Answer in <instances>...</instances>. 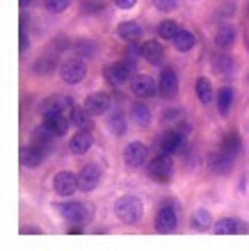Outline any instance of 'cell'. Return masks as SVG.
I'll return each mask as SVG.
<instances>
[{
  "instance_id": "cell-1",
  "label": "cell",
  "mask_w": 249,
  "mask_h": 251,
  "mask_svg": "<svg viewBox=\"0 0 249 251\" xmlns=\"http://www.w3.org/2000/svg\"><path fill=\"white\" fill-rule=\"evenodd\" d=\"M142 212H144L142 201H139L138 197H133V194L119 197L117 201H114V215H117L121 222H126V224L139 222V219H142Z\"/></svg>"
},
{
  "instance_id": "cell-2",
  "label": "cell",
  "mask_w": 249,
  "mask_h": 251,
  "mask_svg": "<svg viewBox=\"0 0 249 251\" xmlns=\"http://www.w3.org/2000/svg\"><path fill=\"white\" fill-rule=\"evenodd\" d=\"M188 139L181 130H167L156 139V151L163 155H174V153H183Z\"/></svg>"
},
{
  "instance_id": "cell-3",
  "label": "cell",
  "mask_w": 249,
  "mask_h": 251,
  "mask_svg": "<svg viewBox=\"0 0 249 251\" xmlns=\"http://www.w3.org/2000/svg\"><path fill=\"white\" fill-rule=\"evenodd\" d=\"M133 73H135V62L124 60V62H117V64L105 66L103 75L110 85H124V82H128L133 78Z\"/></svg>"
},
{
  "instance_id": "cell-4",
  "label": "cell",
  "mask_w": 249,
  "mask_h": 251,
  "mask_svg": "<svg viewBox=\"0 0 249 251\" xmlns=\"http://www.w3.org/2000/svg\"><path fill=\"white\" fill-rule=\"evenodd\" d=\"M171 169H174V165H171V158H169V155L158 153L156 158L149 162V167H146V174H149L153 180H158V183H169Z\"/></svg>"
},
{
  "instance_id": "cell-5",
  "label": "cell",
  "mask_w": 249,
  "mask_h": 251,
  "mask_svg": "<svg viewBox=\"0 0 249 251\" xmlns=\"http://www.w3.org/2000/svg\"><path fill=\"white\" fill-rule=\"evenodd\" d=\"M59 75H62V80H64L66 85H78V82L85 80L87 66L80 57H76V60H66L64 64H62V69H59Z\"/></svg>"
},
{
  "instance_id": "cell-6",
  "label": "cell",
  "mask_w": 249,
  "mask_h": 251,
  "mask_svg": "<svg viewBox=\"0 0 249 251\" xmlns=\"http://www.w3.org/2000/svg\"><path fill=\"white\" fill-rule=\"evenodd\" d=\"M146 160H149V149L142 142H131V144L124 149V162L128 169H138V167H144Z\"/></svg>"
},
{
  "instance_id": "cell-7",
  "label": "cell",
  "mask_w": 249,
  "mask_h": 251,
  "mask_svg": "<svg viewBox=\"0 0 249 251\" xmlns=\"http://www.w3.org/2000/svg\"><path fill=\"white\" fill-rule=\"evenodd\" d=\"M176 224H178V215H176V210H174V205L165 203L156 215V231L167 235V233L176 231Z\"/></svg>"
},
{
  "instance_id": "cell-8",
  "label": "cell",
  "mask_w": 249,
  "mask_h": 251,
  "mask_svg": "<svg viewBox=\"0 0 249 251\" xmlns=\"http://www.w3.org/2000/svg\"><path fill=\"white\" fill-rule=\"evenodd\" d=\"M55 208L71 224H85L87 222V208L83 203H78V201H64V203H57Z\"/></svg>"
},
{
  "instance_id": "cell-9",
  "label": "cell",
  "mask_w": 249,
  "mask_h": 251,
  "mask_svg": "<svg viewBox=\"0 0 249 251\" xmlns=\"http://www.w3.org/2000/svg\"><path fill=\"white\" fill-rule=\"evenodd\" d=\"M53 190L57 192L59 197H71L76 194V190H80L78 176H73L71 172H59L53 176Z\"/></svg>"
},
{
  "instance_id": "cell-10",
  "label": "cell",
  "mask_w": 249,
  "mask_h": 251,
  "mask_svg": "<svg viewBox=\"0 0 249 251\" xmlns=\"http://www.w3.org/2000/svg\"><path fill=\"white\" fill-rule=\"evenodd\" d=\"M206 165H208V169L213 174H217V176H224V174H229L231 169H233V155H229V153H224L222 149H220V151L208 153Z\"/></svg>"
},
{
  "instance_id": "cell-11",
  "label": "cell",
  "mask_w": 249,
  "mask_h": 251,
  "mask_svg": "<svg viewBox=\"0 0 249 251\" xmlns=\"http://www.w3.org/2000/svg\"><path fill=\"white\" fill-rule=\"evenodd\" d=\"M41 119H44V128H46L51 135H55V137H64L66 130H69V126H71V119L66 117V114H41Z\"/></svg>"
},
{
  "instance_id": "cell-12",
  "label": "cell",
  "mask_w": 249,
  "mask_h": 251,
  "mask_svg": "<svg viewBox=\"0 0 249 251\" xmlns=\"http://www.w3.org/2000/svg\"><path fill=\"white\" fill-rule=\"evenodd\" d=\"M176 92H178L176 71L169 69V66H165L163 73H160V78H158V94H160L163 99H171V96H176Z\"/></svg>"
},
{
  "instance_id": "cell-13",
  "label": "cell",
  "mask_w": 249,
  "mask_h": 251,
  "mask_svg": "<svg viewBox=\"0 0 249 251\" xmlns=\"http://www.w3.org/2000/svg\"><path fill=\"white\" fill-rule=\"evenodd\" d=\"M76 107V103H73L69 96H51V99H46L44 103H41V114H71V110Z\"/></svg>"
},
{
  "instance_id": "cell-14",
  "label": "cell",
  "mask_w": 249,
  "mask_h": 251,
  "mask_svg": "<svg viewBox=\"0 0 249 251\" xmlns=\"http://www.w3.org/2000/svg\"><path fill=\"white\" fill-rule=\"evenodd\" d=\"M101 183V169L96 165H85L78 174V185L83 192L96 190V185Z\"/></svg>"
},
{
  "instance_id": "cell-15",
  "label": "cell",
  "mask_w": 249,
  "mask_h": 251,
  "mask_svg": "<svg viewBox=\"0 0 249 251\" xmlns=\"http://www.w3.org/2000/svg\"><path fill=\"white\" fill-rule=\"evenodd\" d=\"M131 87H133V94H135V96H142V99L156 96V92H158L156 80L151 78V75H146V73H139V75H135Z\"/></svg>"
},
{
  "instance_id": "cell-16",
  "label": "cell",
  "mask_w": 249,
  "mask_h": 251,
  "mask_svg": "<svg viewBox=\"0 0 249 251\" xmlns=\"http://www.w3.org/2000/svg\"><path fill=\"white\" fill-rule=\"evenodd\" d=\"M85 107L89 114H105L108 107H110V96L105 92H94L87 96L85 100Z\"/></svg>"
},
{
  "instance_id": "cell-17",
  "label": "cell",
  "mask_w": 249,
  "mask_h": 251,
  "mask_svg": "<svg viewBox=\"0 0 249 251\" xmlns=\"http://www.w3.org/2000/svg\"><path fill=\"white\" fill-rule=\"evenodd\" d=\"M92 144H94L92 135L87 130H78L71 137V142H69V151H71L73 155H85V153L92 149Z\"/></svg>"
},
{
  "instance_id": "cell-18",
  "label": "cell",
  "mask_w": 249,
  "mask_h": 251,
  "mask_svg": "<svg viewBox=\"0 0 249 251\" xmlns=\"http://www.w3.org/2000/svg\"><path fill=\"white\" fill-rule=\"evenodd\" d=\"M142 60L149 62L151 66H160L165 60V50L163 46L158 44V41H146L144 46H142Z\"/></svg>"
},
{
  "instance_id": "cell-19",
  "label": "cell",
  "mask_w": 249,
  "mask_h": 251,
  "mask_svg": "<svg viewBox=\"0 0 249 251\" xmlns=\"http://www.w3.org/2000/svg\"><path fill=\"white\" fill-rule=\"evenodd\" d=\"M53 139H55V135H51V132L41 126V128H37V130L32 132V137H30V144L37 149V151H41L44 155H46L48 151L53 149Z\"/></svg>"
},
{
  "instance_id": "cell-20",
  "label": "cell",
  "mask_w": 249,
  "mask_h": 251,
  "mask_svg": "<svg viewBox=\"0 0 249 251\" xmlns=\"http://www.w3.org/2000/svg\"><path fill=\"white\" fill-rule=\"evenodd\" d=\"M92 117L94 114H89L87 112V107L83 105H76L71 110V114H69V119H71V124L76 126V128H78V130H89V128H92Z\"/></svg>"
},
{
  "instance_id": "cell-21",
  "label": "cell",
  "mask_w": 249,
  "mask_h": 251,
  "mask_svg": "<svg viewBox=\"0 0 249 251\" xmlns=\"http://www.w3.org/2000/svg\"><path fill=\"white\" fill-rule=\"evenodd\" d=\"M46 158L41 151H37L32 144H28L21 149V162H23V167H28V169H34V167L41 165V160Z\"/></svg>"
},
{
  "instance_id": "cell-22",
  "label": "cell",
  "mask_w": 249,
  "mask_h": 251,
  "mask_svg": "<svg viewBox=\"0 0 249 251\" xmlns=\"http://www.w3.org/2000/svg\"><path fill=\"white\" fill-rule=\"evenodd\" d=\"M220 149H222L224 153H229V155H233V158H236V153L243 149V139H240V135H238L236 130H231V132H226V135L222 137Z\"/></svg>"
},
{
  "instance_id": "cell-23",
  "label": "cell",
  "mask_w": 249,
  "mask_h": 251,
  "mask_svg": "<svg viewBox=\"0 0 249 251\" xmlns=\"http://www.w3.org/2000/svg\"><path fill=\"white\" fill-rule=\"evenodd\" d=\"M117 34L126 41H135V39H139V34H142V25L135 23V21H124V23L117 27Z\"/></svg>"
},
{
  "instance_id": "cell-24",
  "label": "cell",
  "mask_w": 249,
  "mask_h": 251,
  "mask_svg": "<svg viewBox=\"0 0 249 251\" xmlns=\"http://www.w3.org/2000/svg\"><path fill=\"white\" fill-rule=\"evenodd\" d=\"M236 41V30L231 25H220L215 32V44L217 48H231Z\"/></svg>"
},
{
  "instance_id": "cell-25",
  "label": "cell",
  "mask_w": 249,
  "mask_h": 251,
  "mask_svg": "<svg viewBox=\"0 0 249 251\" xmlns=\"http://www.w3.org/2000/svg\"><path fill=\"white\" fill-rule=\"evenodd\" d=\"M108 128H110V132H112V135H117V137L126 135V128H128L126 117L119 112V110H114L112 114H108Z\"/></svg>"
},
{
  "instance_id": "cell-26",
  "label": "cell",
  "mask_w": 249,
  "mask_h": 251,
  "mask_svg": "<svg viewBox=\"0 0 249 251\" xmlns=\"http://www.w3.org/2000/svg\"><path fill=\"white\" fill-rule=\"evenodd\" d=\"M217 112L222 114H229V110H231V105H233V89L231 87H222L220 92H217Z\"/></svg>"
},
{
  "instance_id": "cell-27",
  "label": "cell",
  "mask_w": 249,
  "mask_h": 251,
  "mask_svg": "<svg viewBox=\"0 0 249 251\" xmlns=\"http://www.w3.org/2000/svg\"><path fill=\"white\" fill-rule=\"evenodd\" d=\"M194 34L190 30H178V34L174 37V48H176L178 53H188L190 48H194Z\"/></svg>"
},
{
  "instance_id": "cell-28",
  "label": "cell",
  "mask_w": 249,
  "mask_h": 251,
  "mask_svg": "<svg viewBox=\"0 0 249 251\" xmlns=\"http://www.w3.org/2000/svg\"><path fill=\"white\" fill-rule=\"evenodd\" d=\"M71 48L76 53V57H80V60H89L96 53V44L92 39H78L76 44H71Z\"/></svg>"
},
{
  "instance_id": "cell-29",
  "label": "cell",
  "mask_w": 249,
  "mask_h": 251,
  "mask_svg": "<svg viewBox=\"0 0 249 251\" xmlns=\"http://www.w3.org/2000/svg\"><path fill=\"white\" fill-rule=\"evenodd\" d=\"M213 231H215L217 235H236V233L240 231V224H238V219H233V217H224L213 226Z\"/></svg>"
},
{
  "instance_id": "cell-30",
  "label": "cell",
  "mask_w": 249,
  "mask_h": 251,
  "mask_svg": "<svg viewBox=\"0 0 249 251\" xmlns=\"http://www.w3.org/2000/svg\"><path fill=\"white\" fill-rule=\"evenodd\" d=\"M194 89H197V99L201 100V103H210V100L215 99V92H213V85H210L208 78H197V85H194Z\"/></svg>"
},
{
  "instance_id": "cell-31",
  "label": "cell",
  "mask_w": 249,
  "mask_h": 251,
  "mask_svg": "<svg viewBox=\"0 0 249 251\" xmlns=\"http://www.w3.org/2000/svg\"><path fill=\"white\" fill-rule=\"evenodd\" d=\"M131 114H133V121L138 126H142V128L151 124V110L144 105V103H133Z\"/></svg>"
},
{
  "instance_id": "cell-32",
  "label": "cell",
  "mask_w": 249,
  "mask_h": 251,
  "mask_svg": "<svg viewBox=\"0 0 249 251\" xmlns=\"http://www.w3.org/2000/svg\"><path fill=\"white\" fill-rule=\"evenodd\" d=\"M176 34H178V23L176 21H163V23L158 25V37H160V39L174 41Z\"/></svg>"
},
{
  "instance_id": "cell-33",
  "label": "cell",
  "mask_w": 249,
  "mask_h": 251,
  "mask_svg": "<svg viewBox=\"0 0 249 251\" xmlns=\"http://www.w3.org/2000/svg\"><path fill=\"white\" fill-rule=\"evenodd\" d=\"M55 64H57V62H55V57H53V55H46V57H39V60L34 62L32 71L34 73H41V75H46V73H51L53 69H55Z\"/></svg>"
},
{
  "instance_id": "cell-34",
  "label": "cell",
  "mask_w": 249,
  "mask_h": 251,
  "mask_svg": "<svg viewBox=\"0 0 249 251\" xmlns=\"http://www.w3.org/2000/svg\"><path fill=\"white\" fill-rule=\"evenodd\" d=\"M192 224H194V228H197V231H206V228L213 224V219H210V212L203 210V208H199V210L194 212V217H192Z\"/></svg>"
},
{
  "instance_id": "cell-35",
  "label": "cell",
  "mask_w": 249,
  "mask_h": 251,
  "mask_svg": "<svg viewBox=\"0 0 249 251\" xmlns=\"http://www.w3.org/2000/svg\"><path fill=\"white\" fill-rule=\"evenodd\" d=\"M71 0H44V7H46L51 14H62L69 9Z\"/></svg>"
},
{
  "instance_id": "cell-36",
  "label": "cell",
  "mask_w": 249,
  "mask_h": 251,
  "mask_svg": "<svg viewBox=\"0 0 249 251\" xmlns=\"http://www.w3.org/2000/svg\"><path fill=\"white\" fill-rule=\"evenodd\" d=\"M215 71L217 73H231L233 71V62L229 60V57H215Z\"/></svg>"
},
{
  "instance_id": "cell-37",
  "label": "cell",
  "mask_w": 249,
  "mask_h": 251,
  "mask_svg": "<svg viewBox=\"0 0 249 251\" xmlns=\"http://www.w3.org/2000/svg\"><path fill=\"white\" fill-rule=\"evenodd\" d=\"M138 55H142V46L138 44V39L128 41V48H126V60L135 62V57H138Z\"/></svg>"
},
{
  "instance_id": "cell-38",
  "label": "cell",
  "mask_w": 249,
  "mask_h": 251,
  "mask_svg": "<svg viewBox=\"0 0 249 251\" xmlns=\"http://www.w3.org/2000/svg\"><path fill=\"white\" fill-rule=\"evenodd\" d=\"M153 5H156V9H160V12H171V9L178 7V0H153Z\"/></svg>"
},
{
  "instance_id": "cell-39",
  "label": "cell",
  "mask_w": 249,
  "mask_h": 251,
  "mask_svg": "<svg viewBox=\"0 0 249 251\" xmlns=\"http://www.w3.org/2000/svg\"><path fill=\"white\" fill-rule=\"evenodd\" d=\"M135 5H138V0H117L119 9H133Z\"/></svg>"
},
{
  "instance_id": "cell-40",
  "label": "cell",
  "mask_w": 249,
  "mask_h": 251,
  "mask_svg": "<svg viewBox=\"0 0 249 251\" xmlns=\"http://www.w3.org/2000/svg\"><path fill=\"white\" fill-rule=\"evenodd\" d=\"M28 48H30V39H28V32L23 30V32H21V53H26Z\"/></svg>"
},
{
  "instance_id": "cell-41",
  "label": "cell",
  "mask_w": 249,
  "mask_h": 251,
  "mask_svg": "<svg viewBox=\"0 0 249 251\" xmlns=\"http://www.w3.org/2000/svg\"><path fill=\"white\" fill-rule=\"evenodd\" d=\"M55 48H57V50H64V48H69V44H66L64 37H62V39H59V37L55 39Z\"/></svg>"
},
{
  "instance_id": "cell-42",
  "label": "cell",
  "mask_w": 249,
  "mask_h": 251,
  "mask_svg": "<svg viewBox=\"0 0 249 251\" xmlns=\"http://www.w3.org/2000/svg\"><path fill=\"white\" fill-rule=\"evenodd\" d=\"M85 9L87 12H94V9L99 12V2H85Z\"/></svg>"
},
{
  "instance_id": "cell-43",
  "label": "cell",
  "mask_w": 249,
  "mask_h": 251,
  "mask_svg": "<svg viewBox=\"0 0 249 251\" xmlns=\"http://www.w3.org/2000/svg\"><path fill=\"white\" fill-rule=\"evenodd\" d=\"M176 114H178V110H167V112H165V121H167V119H176Z\"/></svg>"
},
{
  "instance_id": "cell-44",
  "label": "cell",
  "mask_w": 249,
  "mask_h": 251,
  "mask_svg": "<svg viewBox=\"0 0 249 251\" xmlns=\"http://www.w3.org/2000/svg\"><path fill=\"white\" fill-rule=\"evenodd\" d=\"M69 233H71V235H76V233H83V226H71V228H69Z\"/></svg>"
},
{
  "instance_id": "cell-45",
  "label": "cell",
  "mask_w": 249,
  "mask_h": 251,
  "mask_svg": "<svg viewBox=\"0 0 249 251\" xmlns=\"http://www.w3.org/2000/svg\"><path fill=\"white\" fill-rule=\"evenodd\" d=\"M30 2H32V0H21V5H23V7H28Z\"/></svg>"
}]
</instances>
